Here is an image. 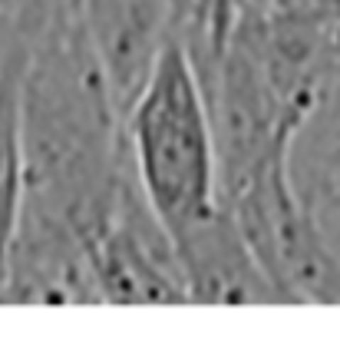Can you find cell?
Listing matches in <instances>:
<instances>
[{"mask_svg":"<svg viewBox=\"0 0 340 364\" xmlns=\"http://www.w3.org/2000/svg\"><path fill=\"white\" fill-rule=\"evenodd\" d=\"M60 0H33V23H37V30L43 27V20L50 17V10L57 7Z\"/></svg>","mask_w":340,"mask_h":364,"instance_id":"cell-10","label":"cell"},{"mask_svg":"<svg viewBox=\"0 0 340 364\" xmlns=\"http://www.w3.org/2000/svg\"><path fill=\"white\" fill-rule=\"evenodd\" d=\"M287 169L340 272V67L287 149Z\"/></svg>","mask_w":340,"mask_h":364,"instance_id":"cell-7","label":"cell"},{"mask_svg":"<svg viewBox=\"0 0 340 364\" xmlns=\"http://www.w3.org/2000/svg\"><path fill=\"white\" fill-rule=\"evenodd\" d=\"M287 149L261 163L221 202L235 212L284 305H340V272L294 189Z\"/></svg>","mask_w":340,"mask_h":364,"instance_id":"cell-3","label":"cell"},{"mask_svg":"<svg viewBox=\"0 0 340 364\" xmlns=\"http://www.w3.org/2000/svg\"><path fill=\"white\" fill-rule=\"evenodd\" d=\"M93 265L103 301L113 305L192 301L179 245L162 215L152 209L136 163L123 179V189L93 242Z\"/></svg>","mask_w":340,"mask_h":364,"instance_id":"cell-4","label":"cell"},{"mask_svg":"<svg viewBox=\"0 0 340 364\" xmlns=\"http://www.w3.org/2000/svg\"><path fill=\"white\" fill-rule=\"evenodd\" d=\"M189 282V298L199 305H284L255 249L248 245L235 212L225 202L175 235Z\"/></svg>","mask_w":340,"mask_h":364,"instance_id":"cell-6","label":"cell"},{"mask_svg":"<svg viewBox=\"0 0 340 364\" xmlns=\"http://www.w3.org/2000/svg\"><path fill=\"white\" fill-rule=\"evenodd\" d=\"M126 139L142 189L172 239L221 202L212 113L189 53L175 40L126 116Z\"/></svg>","mask_w":340,"mask_h":364,"instance_id":"cell-2","label":"cell"},{"mask_svg":"<svg viewBox=\"0 0 340 364\" xmlns=\"http://www.w3.org/2000/svg\"><path fill=\"white\" fill-rule=\"evenodd\" d=\"M79 10L116 106L129 116L172 43V0H79Z\"/></svg>","mask_w":340,"mask_h":364,"instance_id":"cell-5","label":"cell"},{"mask_svg":"<svg viewBox=\"0 0 340 364\" xmlns=\"http://www.w3.org/2000/svg\"><path fill=\"white\" fill-rule=\"evenodd\" d=\"M23 133L27 192L17 225L67 229L93 245L133 169V149L79 0H60L30 40Z\"/></svg>","mask_w":340,"mask_h":364,"instance_id":"cell-1","label":"cell"},{"mask_svg":"<svg viewBox=\"0 0 340 364\" xmlns=\"http://www.w3.org/2000/svg\"><path fill=\"white\" fill-rule=\"evenodd\" d=\"M30 14H33V0H0V60L10 43L30 37Z\"/></svg>","mask_w":340,"mask_h":364,"instance_id":"cell-9","label":"cell"},{"mask_svg":"<svg viewBox=\"0 0 340 364\" xmlns=\"http://www.w3.org/2000/svg\"><path fill=\"white\" fill-rule=\"evenodd\" d=\"M30 40H17L0 60V275L17 232L27 192V133H23V83Z\"/></svg>","mask_w":340,"mask_h":364,"instance_id":"cell-8","label":"cell"}]
</instances>
